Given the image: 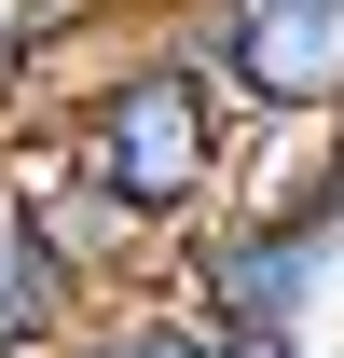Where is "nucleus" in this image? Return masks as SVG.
<instances>
[{"instance_id":"4","label":"nucleus","mask_w":344,"mask_h":358,"mask_svg":"<svg viewBox=\"0 0 344 358\" xmlns=\"http://www.w3.org/2000/svg\"><path fill=\"white\" fill-rule=\"evenodd\" d=\"M96 303H110V289L83 275V248L28 207V179L0 166V345H14V358H55Z\"/></svg>"},{"instance_id":"7","label":"nucleus","mask_w":344,"mask_h":358,"mask_svg":"<svg viewBox=\"0 0 344 358\" xmlns=\"http://www.w3.org/2000/svg\"><path fill=\"white\" fill-rule=\"evenodd\" d=\"M55 28H69V0H0V96L55 55Z\"/></svg>"},{"instance_id":"1","label":"nucleus","mask_w":344,"mask_h":358,"mask_svg":"<svg viewBox=\"0 0 344 358\" xmlns=\"http://www.w3.org/2000/svg\"><path fill=\"white\" fill-rule=\"evenodd\" d=\"M55 152H69L83 193H110V221H124L138 248H179V234L220 207V179H234V96L152 28V42L96 55L83 83H69Z\"/></svg>"},{"instance_id":"5","label":"nucleus","mask_w":344,"mask_h":358,"mask_svg":"<svg viewBox=\"0 0 344 358\" xmlns=\"http://www.w3.org/2000/svg\"><path fill=\"white\" fill-rule=\"evenodd\" d=\"M55 358H275V345H220L207 317H179V303H138V317H110V303H96Z\"/></svg>"},{"instance_id":"2","label":"nucleus","mask_w":344,"mask_h":358,"mask_svg":"<svg viewBox=\"0 0 344 358\" xmlns=\"http://www.w3.org/2000/svg\"><path fill=\"white\" fill-rule=\"evenodd\" d=\"M179 317H207L220 345H275L303 358V331H317V289H331V234L303 221L289 193H220L207 221L179 234Z\"/></svg>"},{"instance_id":"3","label":"nucleus","mask_w":344,"mask_h":358,"mask_svg":"<svg viewBox=\"0 0 344 358\" xmlns=\"http://www.w3.org/2000/svg\"><path fill=\"white\" fill-rule=\"evenodd\" d=\"M166 42L234 96V124H317L344 96V0H166Z\"/></svg>"},{"instance_id":"6","label":"nucleus","mask_w":344,"mask_h":358,"mask_svg":"<svg viewBox=\"0 0 344 358\" xmlns=\"http://www.w3.org/2000/svg\"><path fill=\"white\" fill-rule=\"evenodd\" d=\"M303 138H317V152H303V179H275V193H289L303 221H317V234L344 248V96H331V110H317Z\"/></svg>"}]
</instances>
